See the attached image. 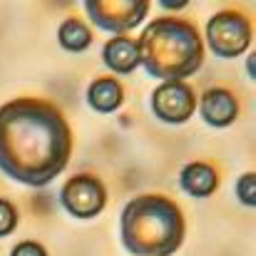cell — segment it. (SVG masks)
Listing matches in <instances>:
<instances>
[{"instance_id": "6da1fadb", "label": "cell", "mask_w": 256, "mask_h": 256, "mask_svg": "<svg viewBox=\"0 0 256 256\" xmlns=\"http://www.w3.org/2000/svg\"><path fill=\"white\" fill-rule=\"evenodd\" d=\"M72 154V132L62 112L42 100H12L0 107V170L10 179L45 186Z\"/></svg>"}, {"instance_id": "7a4b0ae2", "label": "cell", "mask_w": 256, "mask_h": 256, "mask_svg": "<svg viewBox=\"0 0 256 256\" xmlns=\"http://www.w3.org/2000/svg\"><path fill=\"white\" fill-rule=\"evenodd\" d=\"M137 48L140 62L147 68V72L167 82H182L204 62V42L199 30L189 20L179 18H160L147 25Z\"/></svg>"}, {"instance_id": "3957f363", "label": "cell", "mask_w": 256, "mask_h": 256, "mask_svg": "<svg viewBox=\"0 0 256 256\" xmlns=\"http://www.w3.org/2000/svg\"><path fill=\"white\" fill-rule=\"evenodd\" d=\"M122 242L134 256H172L184 242L182 209L157 194L132 199L122 212Z\"/></svg>"}, {"instance_id": "277c9868", "label": "cell", "mask_w": 256, "mask_h": 256, "mask_svg": "<svg viewBox=\"0 0 256 256\" xmlns=\"http://www.w3.org/2000/svg\"><path fill=\"white\" fill-rule=\"evenodd\" d=\"M206 35L219 58H239L252 42V22L236 10H224L209 20Z\"/></svg>"}, {"instance_id": "5b68a950", "label": "cell", "mask_w": 256, "mask_h": 256, "mask_svg": "<svg viewBox=\"0 0 256 256\" xmlns=\"http://www.w3.org/2000/svg\"><path fill=\"white\" fill-rule=\"evenodd\" d=\"M85 10L94 25L110 32H124L137 28L150 12L147 0H87Z\"/></svg>"}, {"instance_id": "8992f818", "label": "cell", "mask_w": 256, "mask_h": 256, "mask_svg": "<svg viewBox=\"0 0 256 256\" xmlns=\"http://www.w3.org/2000/svg\"><path fill=\"white\" fill-rule=\"evenodd\" d=\"M65 209L78 216V219H92L97 216L104 204H107V192H104V184L92 176V174H80L75 179H70L65 186H62V194H60Z\"/></svg>"}, {"instance_id": "52a82bcc", "label": "cell", "mask_w": 256, "mask_h": 256, "mask_svg": "<svg viewBox=\"0 0 256 256\" xmlns=\"http://www.w3.org/2000/svg\"><path fill=\"white\" fill-rule=\"evenodd\" d=\"M152 110L162 122L182 124L196 110L194 90L186 82H162L152 94Z\"/></svg>"}, {"instance_id": "ba28073f", "label": "cell", "mask_w": 256, "mask_h": 256, "mask_svg": "<svg viewBox=\"0 0 256 256\" xmlns=\"http://www.w3.org/2000/svg\"><path fill=\"white\" fill-rule=\"evenodd\" d=\"M199 112L212 127H229L239 117V102H236V97L229 90L212 87V90H206L202 94Z\"/></svg>"}, {"instance_id": "9c48e42d", "label": "cell", "mask_w": 256, "mask_h": 256, "mask_svg": "<svg viewBox=\"0 0 256 256\" xmlns=\"http://www.w3.org/2000/svg\"><path fill=\"white\" fill-rule=\"evenodd\" d=\"M102 60L110 70H114L117 75H130L140 62V48L137 40L132 38H114L104 45L102 50Z\"/></svg>"}, {"instance_id": "30bf717a", "label": "cell", "mask_w": 256, "mask_h": 256, "mask_svg": "<svg viewBox=\"0 0 256 256\" xmlns=\"http://www.w3.org/2000/svg\"><path fill=\"white\" fill-rule=\"evenodd\" d=\"M182 186L192 196H212L219 186V174L204 162H192L182 170Z\"/></svg>"}, {"instance_id": "8fae6325", "label": "cell", "mask_w": 256, "mask_h": 256, "mask_svg": "<svg viewBox=\"0 0 256 256\" xmlns=\"http://www.w3.org/2000/svg\"><path fill=\"white\" fill-rule=\"evenodd\" d=\"M87 100H90L92 110L107 114V112H114V110L122 104L124 90H122V85H120L117 80H112V78H100V80H94V82L90 85Z\"/></svg>"}, {"instance_id": "7c38bea8", "label": "cell", "mask_w": 256, "mask_h": 256, "mask_svg": "<svg viewBox=\"0 0 256 256\" xmlns=\"http://www.w3.org/2000/svg\"><path fill=\"white\" fill-rule=\"evenodd\" d=\"M60 42L70 52H82V50H87L92 45V32L87 30L85 22L70 18V20H65L60 25Z\"/></svg>"}, {"instance_id": "4fadbf2b", "label": "cell", "mask_w": 256, "mask_h": 256, "mask_svg": "<svg viewBox=\"0 0 256 256\" xmlns=\"http://www.w3.org/2000/svg\"><path fill=\"white\" fill-rule=\"evenodd\" d=\"M18 226V212L10 202L0 199V236H8Z\"/></svg>"}, {"instance_id": "5bb4252c", "label": "cell", "mask_w": 256, "mask_h": 256, "mask_svg": "<svg viewBox=\"0 0 256 256\" xmlns=\"http://www.w3.org/2000/svg\"><path fill=\"white\" fill-rule=\"evenodd\" d=\"M254 182H256V176L249 172V174H244V176L239 179V186H236V194H239V199H242L246 206H254V204H256Z\"/></svg>"}, {"instance_id": "9a60e30c", "label": "cell", "mask_w": 256, "mask_h": 256, "mask_svg": "<svg viewBox=\"0 0 256 256\" xmlns=\"http://www.w3.org/2000/svg\"><path fill=\"white\" fill-rule=\"evenodd\" d=\"M12 256H48V252L38 242H22L12 249Z\"/></svg>"}]
</instances>
